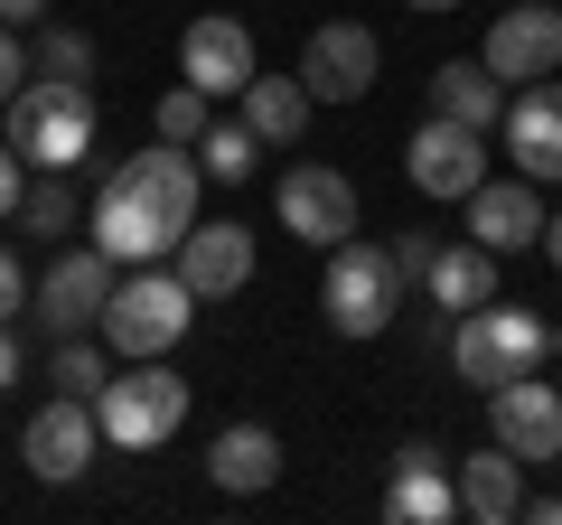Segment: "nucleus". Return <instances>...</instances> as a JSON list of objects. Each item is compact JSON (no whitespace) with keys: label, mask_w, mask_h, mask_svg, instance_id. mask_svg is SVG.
Masks as SVG:
<instances>
[{"label":"nucleus","mask_w":562,"mask_h":525,"mask_svg":"<svg viewBox=\"0 0 562 525\" xmlns=\"http://www.w3.org/2000/svg\"><path fill=\"white\" fill-rule=\"evenodd\" d=\"M198 188H206V169H198V150H179V142H150V150H132V160H113L103 188H94V244L113 262L179 254V235L198 225Z\"/></svg>","instance_id":"nucleus-1"},{"label":"nucleus","mask_w":562,"mask_h":525,"mask_svg":"<svg viewBox=\"0 0 562 525\" xmlns=\"http://www.w3.org/2000/svg\"><path fill=\"white\" fill-rule=\"evenodd\" d=\"M0 142L20 150L29 169H76L94 150V85H47L29 76L20 94L0 103Z\"/></svg>","instance_id":"nucleus-2"},{"label":"nucleus","mask_w":562,"mask_h":525,"mask_svg":"<svg viewBox=\"0 0 562 525\" xmlns=\"http://www.w3.org/2000/svg\"><path fill=\"white\" fill-rule=\"evenodd\" d=\"M94 423L113 450H160L188 423V376H169L160 357H122V376H103L94 394Z\"/></svg>","instance_id":"nucleus-3"},{"label":"nucleus","mask_w":562,"mask_h":525,"mask_svg":"<svg viewBox=\"0 0 562 525\" xmlns=\"http://www.w3.org/2000/svg\"><path fill=\"white\" fill-rule=\"evenodd\" d=\"M543 347H553V328H543L535 310H516V301H479V310H460V328H450V366H460L479 394H497L506 376H535Z\"/></svg>","instance_id":"nucleus-4"},{"label":"nucleus","mask_w":562,"mask_h":525,"mask_svg":"<svg viewBox=\"0 0 562 525\" xmlns=\"http://www.w3.org/2000/svg\"><path fill=\"white\" fill-rule=\"evenodd\" d=\"M188 310H198V291L179 272L132 262V282H113V301H103V347L113 357H169L188 338Z\"/></svg>","instance_id":"nucleus-5"},{"label":"nucleus","mask_w":562,"mask_h":525,"mask_svg":"<svg viewBox=\"0 0 562 525\" xmlns=\"http://www.w3.org/2000/svg\"><path fill=\"white\" fill-rule=\"evenodd\" d=\"M319 310L338 338H384L403 310V282H394V254L384 244H328V282H319Z\"/></svg>","instance_id":"nucleus-6"},{"label":"nucleus","mask_w":562,"mask_h":525,"mask_svg":"<svg viewBox=\"0 0 562 525\" xmlns=\"http://www.w3.org/2000/svg\"><path fill=\"white\" fill-rule=\"evenodd\" d=\"M122 262L103 254V244H66L57 262L38 272V320L57 328V338H76V328H103V301H113Z\"/></svg>","instance_id":"nucleus-7"},{"label":"nucleus","mask_w":562,"mask_h":525,"mask_svg":"<svg viewBox=\"0 0 562 525\" xmlns=\"http://www.w3.org/2000/svg\"><path fill=\"white\" fill-rule=\"evenodd\" d=\"M403 179H413L422 198H469V188L487 179V132H479V122L431 113L413 142H403Z\"/></svg>","instance_id":"nucleus-8"},{"label":"nucleus","mask_w":562,"mask_h":525,"mask_svg":"<svg viewBox=\"0 0 562 525\" xmlns=\"http://www.w3.org/2000/svg\"><path fill=\"white\" fill-rule=\"evenodd\" d=\"M487 76L497 85H535L562 66V0H525V10H497L487 20Z\"/></svg>","instance_id":"nucleus-9"},{"label":"nucleus","mask_w":562,"mask_h":525,"mask_svg":"<svg viewBox=\"0 0 562 525\" xmlns=\"http://www.w3.org/2000/svg\"><path fill=\"white\" fill-rule=\"evenodd\" d=\"M375 66H384V47H375V29H357V20H319V29H310V47H301V85L319 103L375 94Z\"/></svg>","instance_id":"nucleus-10"},{"label":"nucleus","mask_w":562,"mask_h":525,"mask_svg":"<svg viewBox=\"0 0 562 525\" xmlns=\"http://www.w3.org/2000/svg\"><path fill=\"white\" fill-rule=\"evenodd\" d=\"M94 442H103L94 404H85V394H57V404H38V413H29L20 460L38 469L47 488H66V479H85V469H94Z\"/></svg>","instance_id":"nucleus-11"},{"label":"nucleus","mask_w":562,"mask_h":525,"mask_svg":"<svg viewBox=\"0 0 562 525\" xmlns=\"http://www.w3.org/2000/svg\"><path fill=\"white\" fill-rule=\"evenodd\" d=\"M281 235H301V244H347L357 235V188L338 179V169L301 160V169H281Z\"/></svg>","instance_id":"nucleus-12"},{"label":"nucleus","mask_w":562,"mask_h":525,"mask_svg":"<svg viewBox=\"0 0 562 525\" xmlns=\"http://www.w3.org/2000/svg\"><path fill=\"white\" fill-rule=\"evenodd\" d=\"M487 413H497V442L516 450V460H562V384L506 376L497 394H487Z\"/></svg>","instance_id":"nucleus-13"},{"label":"nucleus","mask_w":562,"mask_h":525,"mask_svg":"<svg viewBox=\"0 0 562 525\" xmlns=\"http://www.w3.org/2000/svg\"><path fill=\"white\" fill-rule=\"evenodd\" d=\"M179 282L198 291V301H225V291L254 282V235H244L235 216H206L179 235Z\"/></svg>","instance_id":"nucleus-14"},{"label":"nucleus","mask_w":562,"mask_h":525,"mask_svg":"<svg viewBox=\"0 0 562 525\" xmlns=\"http://www.w3.org/2000/svg\"><path fill=\"white\" fill-rule=\"evenodd\" d=\"M179 76L198 85L206 103H216V94H244V85H254V38H244V20H188Z\"/></svg>","instance_id":"nucleus-15"},{"label":"nucleus","mask_w":562,"mask_h":525,"mask_svg":"<svg viewBox=\"0 0 562 525\" xmlns=\"http://www.w3.org/2000/svg\"><path fill=\"white\" fill-rule=\"evenodd\" d=\"M384 516H394V525H441V516H460V488H450V469H441V450H431V442H403V450H394Z\"/></svg>","instance_id":"nucleus-16"},{"label":"nucleus","mask_w":562,"mask_h":525,"mask_svg":"<svg viewBox=\"0 0 562 525\" xmlns=\"http://www.w3.org/2000/svg\"><path fill=\"white\" fill-rule=\"evenodd\" d=\"M506 150H516V169L525 179H562V85H525L516 103H506Z\"/></svg>","instance_id":"nucleus-17"},{"label":"nucleus","mask_w":562,"mask_h":525,"mask_svg":"<svg viewBox=\"0 0 562 525\" xmlns=\"http://www.w3.org/2000/svg\"><path fill=\"white\" fill-rule=\"evenodd\" d=\"M460 206H469V235H479L487 254H516V244L543 235V198H535V179H479Z\"/></svg>","instance_id":"nucleus-18"},{"label":"nucleus","mask_w":562,"mask_h":525,"mask_svg":"<svg viewBox=\"0 0 562 525\" xmlns=\"http://www.w3.org/2000/svg\"><path fill=\"white\" fill-rule=\"evenodd\" d=\"M206 479H216L225 498H262V488L281 479V442L262 423H225L216 442H206Z\"/></svg>","instance_id":"nucleus-19"},{"label":"nucleus","mask_w":562,"mask_h":525,"mask_svg":"<svg viewBox=\"0 0 562 525\" xmlns=\"http://www.w3.org/2000/svg\"><path fill=\"white\" fill-rule=\"evenodd\" d=\"M460 516H479V525L525 516V460L506 442H487L479 460H460Z\"/></svg>","instance_id":"nucleus-20"},{"label":"nucleus","mask_w":562,"mask_h":525,"mask_svg":"<svg viewBox=\"0 0 562 525\" xmlns=\"http://www.w3.org/2000/svg\"><path fill=\"white\" fill-rule=\"evenodd\" d=\"M431 113L497 132V122H506V85L487 76V57H450V66H431Z\"/></svg>","instance_id":"nucleus-21"},{"label":"nucleus","mask_w":562,"mask_h":525,"mask_svg":"<svg viewBox=\"0 0 562 525\" xmlns=\"http://www.w3.org/2000/svg\"><path fill=\"white\" fill-rule=\"evenodd\" d=\"M310 103H319V94L301 85V66H291V76H262V66H254V85H244V122H254L262 150H272V142H301V132H310Z\"/></svg>","instance_id":"nucleus-22"},{"label":"nucleus","mask_w":562,"mask_h":525,"mask_svg":"<svg viewBox=\"0 0 562 525\" xmlns=\"http://www.w3.org/2000/svg\"><path fill=\"white\" fill-rule=\"evenodd\" d=\"M422 291H431L441 310H479V301H497V254H487L479 235H469V244H441Z\"/></svg>","instance_id":"nucleus-23"},{"label":"nucleus","mask_w":562,"mask_h":525,"mask_svg":"<svg viewBox=\"0 0 562 525\" xmlns=\"http://www.w3.org/2000/svg\"><path fill=\"white\" fill-rule=\"evenodd\" d=\"M29 76H47V85H94V38L47 20V29H38V47H29Z\"/></svg>","instance_id":"nucleus-24"},{"label":"nucleus","mask_w":562,"mask_h":525,"mask_svg":"<svg viewBox=\"0 0 562 525\" xmlns=\"http://www.w3.org/2000/svg\"><path fill=\"white\" fill-rule=\"evenodd\" d=\"M254 160H262V142H254V122H206V142H198V169L206 179H254Z\"/></svg>","instance_id":"nucleus-25"},{"label":"nucleus","mask_w":562,"mask_h":525,"mask_svg":"<svg viewBox=\"0 0 562 525\" xmlns=\"http://www.w3.org/2000/svg\"><path fill=\"white\" fill-rule=\"evenodd\" d=\"M20 225H29V235H47V244L76 225V188H66V169H38V179L20 188Z\"/></svg>","instance_id":"nucleus-26"},{"label":"nucleus","mask_w":562,"mask_h":525,"mask_svg":"<svg viewBox=\"0 0 562 525\" xmlns=\"http://www.w3.org/2000/svg\"><path fill=\"white\" fill-rule=\"evenodd\" d=\"M47 376H57V394H85V404H94V394H103V376H113V347H94V338H66Z\"/></svg>","instance_id":"nucleus-27"},{"label":"nucleus","mask_w":562,"mask_h":525,"mask_svg":"<svg viewBox=\"0 0 562 525\" xmlns=\"http://www.w3.org/2000/svg\"><path fill=\"white\" fill-rule=\"evenodd\" d=\"M150 122H160V142L198 150V142H206V94H198V85H169V94H160V113H150Z\"/></svg>","instance_id":"nucleus-28"},{"label":"nucleus","mask_w":562,"mask_h":525,"mask_svg":"<svg viewBox=\"0 0 562 525\" xmlns=\"http://www.w3.org/2000/svg\"><path fill=\"white\" fill-rule=\"evenodd\" d=\"M384 254H394V282H403V291H422V282H431V254H441V244H431V235H394Z\"/></svg>","instance_id":"nucleus-29"},{"label":"nucleus","mask_w":562,"mask_h":525,"mask_svg":"<svg viewBox=\"0 0 562 525\" xmlns=\"http://www.w3.org/2000/svg\"><path fill=\"white\" fill-rule=\"evenodd\" d=\"M20 310H29V272H20V254L0 244V320H20Z\"/></svg>","instance_id":"nucleus-30"},{"label":"nucleus","mask_w":562,"mask_h":525,"mask_svg":"<svg viewBox=\"0 0 562 525\" xmlns=\"http://www.w3.org/2000/svg\"><path fill=\"white\" fill-rule=\"evenodd\" d=\"M29 85V47H20V29H0V103Z\"/></svg>","instance_id":"nucleus-31"},{"label":"nucleus","mask_w":562,"mask_h":525,"mask_svg":"<svg viewBox=\"0 0 562 525\" xmlns=\"http://www.w3.org/2000/svg\"><path fill=\"white\" fill-rule=\"evenodd\" d=\"M20 188H29V160L0 142V216H20Z\"/></svg>","instance_id":"nucleus-32"},{"label":"nucleus","mask_w":562,"mask_h":525,"mask_svg":"<svg viewBox=\"0 0 562 525\" xmlns=\"http://www.w3.org/2000/svg\"><path fill=\"white\" fill-rule=\"evenodd\" d=\"M47 10H57V0H0V29H38Z\"/></svg>","instance_id":"nucleus-33"},{"label":"nucleus","mask_w":562,"mask_h":525,"mask_svg":"<svg viewBox=\"0 0 562 525\" xmlns=\"http://www.w3.org/2000/svg\"><path fill=\"white\" fill-rule=\"evenodd\" d=\"M20 384V338H10V320H0V394Z\"/></svg>","instance_id":"nucleus-34"},{"label":"nucleus","mask_w":562,"mask_h":525,"mask_svg":"<svg viewBox=\"0 0 562 525\" xmlns=\"http://www.w3.org/2000/svg\"><path fill=\"white\" fill-rule=\"evenodd\" d=\"M525 516H535V525H562V498H525Z\"/></svg>","instance_id":"nucleus-35"},{"label":"nucleus","mask_w":562,"mask_h":525,"mask_svg":"<svg viewBox=\"0 0 562 525\" xmlns=\"http://www.w3.org/2000/svg\"><path fill=\"white\" fill-rule=\"evenodd\" d=\"M535 244L553 254V272H562V216H543V235H535Z\"/></svg>","instance_id":"nucleus-36"},{"label":"nucleus","mask_w":562,"mask_h":525,"mask_svg":"<svg viewBox=\"0 0 562 525\" xmlns=\"http://www.w3.org/2000/svg\"><path fill=\"white\" fill-rule=\"evenodd\" d=\"M403 10H431V20H441V10H460V0H403Z\"/></svg>","instance_id":"nucleus-37"}]
</instances>
